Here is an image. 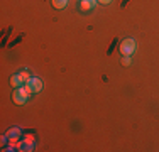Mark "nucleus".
Wrapping results in <instances>:
<instances>
[{
	"instance_id": "1",
	"label": "nucleus",
	"mask_w": 159,
	"mask_h": 152,
	"mask_svg": "<svg viewBox=\"0 0 159 152\" xmlns=\"http://www.w3.org/2000/svg\"><path fill=\"white\" fill-rule=\"evenodd\" d=\"M29 91L24 88V86H20V88H16L14 90V93H12V100H14V103L16 105H24L25 101L29 100Z\"/></svg>"
},
{
	"instance_id": "2",
	"label": "nucleus",
	"mask_w": 159,
	"mask_h": 152,
	"mask_svg": "<svg viewBox=\"0 0 159 152\" xmlns=\"http://www.w3.org/2000/svg\"><path fill=\"white\" fill-rule=\"evenodd\" d=\"M24 88L29 91V95H36L43 90V81L39 78H29L27 81L24 83Z\"/></svg>"
},
{
	"instance_id": "3",
	"label": "nucleus",
	"mask_w": 159,
	"mask_h": 152,
	"mask_svg": "<svg viewBox=\"0 0 159 152\" xmlns=\"http://www.w3.org/2000/svg\"><path fill=\"white\" fill-rule=\"evenodd\" d=\"M120 54L122 56H130L135 52V41L134 39H124L122 42H120Z\"/></svg>"
},
{
	"instance_id": "4",
	"label": "nucleus",
	"mask_w": 159,
	"mask_h": 152,
	"mask_svg": "<svg viewBox=\"0 0 159 152\" xmlns=\"http://www.w3.org/2000/svg\"><path fill=\"white\" fill-rule=\"evenodd\" d=\"M97 3H98L97 0H80V10L81 12H88V10L95 9Z\"/></svg>"
},
{
	"instance_id": "5",
	"label": "nucleus",
	"mask_w": 159,
	"mask_h": 152,
	"mask_svg": "<svg viewBox=\"0 0 159 152\" xmlns=\"http://www.w3.org/2000/svg\"><path fill=\"white\" fill-rule=\"evenodd\" d=\"M24 79L20 78V74H12L10 76V86H14V88H20V86H24Z\"/></svg>"
},
{
	"instance_id": "6",
	"label": "nucleus",
	"mask_w": 159,
	"mask_h": 152,
	"mask_svg": "<svg viewBox=\"0 0 159 152\" xmlns=\"http://www.w3.org/2000/svg\"><path fill=\"white\" fill-rule=\"evenodd\" d=\"M51 5L54 7V9L61 10V9H64V7L68 5V0H51Z\"/></svg>"
},
{
	"instance_id": "7",
	"label": "nucleus",
	"mask_w": 159,
	"mask_h": 152,
	"mask_svg": "<svg viewBox=\"0 0 159 152\" xmlns=\"http://www.w3.org/2000/svg\"><path fill=\"white\" fill-rule=\"evenodd\" d=\"M122 64H124V66H130V64H132L130 56H124V58H122Z\"/></svg>"
},
{
	"instance_id": "8",
	"label": "nucleus",
	"mask_w": 159,
	"mask_h": 152,
	"mask_svg": "<svg viewBox=\"0 0 159 152\" xmlns=\"http://www.w3.org/2000/svg\"><path fill=\"white\" fill-rule=\"evenodd\" d=\"M19 74H20V78L24 79V81H27V79L31 78V76H29V73H27V71H20V73H19Z\"/></svg>"
},
{
	"instance_id": "9",
	"label": "nucleus",
	"mask_w": 159,
	"mask_h": 152,
	"mask_svg": "<svg viewBox=\"0 0 159 152\" xmlns=\"http://www.w3.org/2000/svg\"><path fill=\"white\" fill-rule=\"evenodd\" d=\"M97 2H98V3H103V5H108L112 0H97Z\"/></svg>"
}]
</instances>
